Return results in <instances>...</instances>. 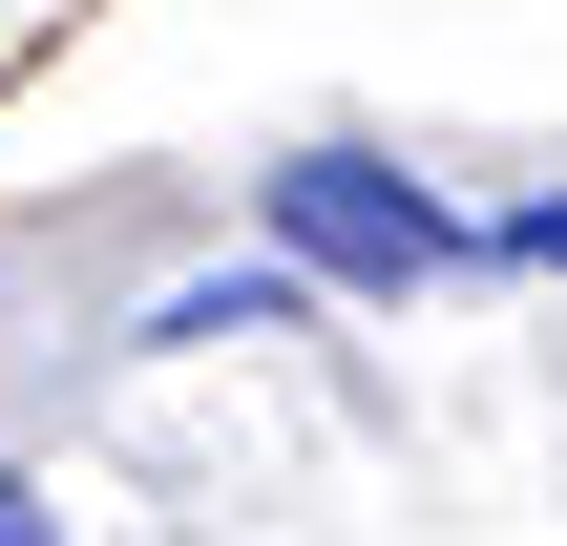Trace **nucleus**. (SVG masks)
Here are the masks:
<instances>
[{
	"mask_svg": "<svg viewBox=\"0 0 567 546\" xmlns=\"http://www.w3.org/2000/svg\"><path fill=\"white\" fill-rule=\"evenodd\" d=\"M505 253H526V274H567V189H547V210H505Z\"/></svg>",
	"mask_w": 567,
	"mask_h": 546,
	"instance_id": "obj_2",
	"label": "nucleus"
},
{
	"mask_svg": "<svg viewBox=\"0 0 567 546\" xmlns=\"http://www.w3.org/2000/svg\"><path fill=\"white\" fill-rule=\"evenodd\" d=\"M252 210H274V274H337V295H421V274L463 253V231H442V189H421V168H379V147H295Z\"/></svg>",
	"mask_w": 567,
	"mask_h": 546,
	"instance_id": "obj_1",
	"label": "nucleus"
},
{
	"mask_svg": "<svg viewBox=\"0 0 567 546\" xmlns=\"http://www.w3.org/2000/svg\"><path fill=\"white\" fill-rule=\"evenodd\" d=\"M0 546H63V505H42V484H0Z\"/></svg>",
	"mask_w": 567,
	"mask_h": 546,
	"instance_id": "obj_3",
	"label": "nucleus"
}]
</instances>
